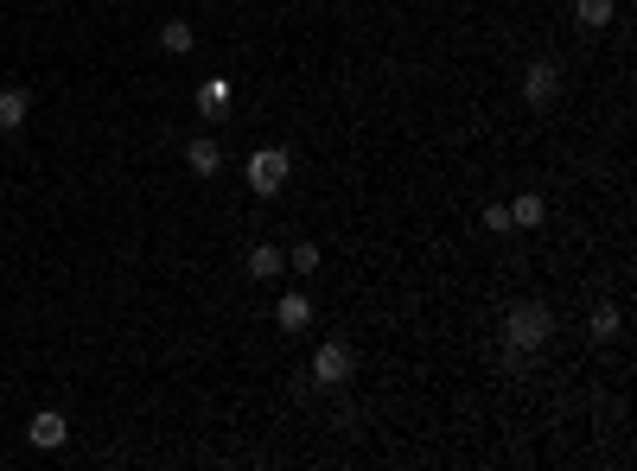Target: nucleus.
<instances>
[{
	"label": "nucleus",
	"instance_id": "f257e3e1",
	"mask_svg": "<svg viewBox=\"0 0 637 471\" xmlns=\"http://www.w3.org/2000/svg\"><path fill=\"white\" fill-rule=\"evenodd\" d=\"M497 331H504V363H510V370H523V357L542 351V344L555 338V312H548L542 300H516Z\"/></svg>",
	"mask_w": 637,
	"mask_h": 471
},
{
	"label": "nucleus",
	"instance_id": "f03ea898",
	"mask_svg": "<svg viewBox=\"0 0 637 471\" xmlns=\"http://www.w3.org/2000/svg\"><path fill=\"white\" fill-rule=\"evenodd\" d=\"M287 172H294V153H287V147L249 153V191H255V198H274V191L287 185Z\"/></svg>",
	"mask_w": 637,
	"mask_h": 471
},
{
	"label": "nucleus",
	"instance_id": "7ed1b4c3",
	"mask_svg": "<svg viewBox=\"0 0 637 471\" xmlns=\"http://www.w3.org/2000/svg\"><path fill=\"white\" fill-rule=\"evenodd\" d=\"M351 376H357L351 344H344V338H325L319 351H313V382H319V389H344Z\"/></svg>",
	"mask_w": 637,
	"mask_h": 471
},
{
	"label": "nucleus",
	"instance_id": "20e7f679",
	"mask_svg": "<svg viewBox=\"0 0 637 471\" xmlns=\"http://www.w3.org/2000/svg\"><path fill=\"white\" fill-rule=\"evenodd\" d=\"M26 440L39 446V452H58L64 440H71V421H64L58 408H39V414H32V421H26Z\"/></svg>",
	"mask_w": 637,
	"mask_h": 471
},
{
	"label": "nucleus",
	"instance_id": "39448f33",
	"mask_svg": "<svg viewBox=\"0 0 637 471\" xmlns=\"http://www.w3.org/2000/svg\"><path fill=\"white\" fill-rule=\"evenodd\" d=\"M561 96V71H555V64H529V71H523V102H529V109H548V102H555Z\"/></svg>",
	"mask_w": 637,
	"mask_h": 471
},
{
	"label": "nucleus",
	"instance_id": "423d86ee",
	"mask_svg": "<svg viewBox=\"0 0 637 471\" xmlns=\"http://www.w3.org/2000/svg\"><path fill=\"white\" fill-rule=\"evenodd\" d=\"M32 121V90L26 83H7V90H0V134H20Z\"/></svg>",
	"mask_w": 637,
	"mask_h": 471
},
{
	"label": "nucleus",
	"instance_id": "0eeeda50",
	"mask_svg": "<svg viewBox=\"0 0 637 471\" xmlns=\"http://www.w3.org/2000/svg\"><path fill=\"white\" fill-rule=\"evenodd\" d=\"M243 268H249V281H281V274H287V249H281V242H255Z\"/></svg>",
	"mask_w": 637,
	"mask_h": 471
},
{
	"label": "nucleus",
	"instance_id": "6e6552de",
	"mask_svg": "<svg viewBox=\"0 0 637 471\" xmlns=\"http://www.w3.org/2000/svg\"><path fill=\"white\" fill-rule=\"evenodd\" d=\"M185 166H192V179H217L223 147L211 141V134H192V141H185Z\"/></svg>",
	"mask_w": 637,
	"mask_h": 471
},
{
	"label": "nucleus",
	"instance_id": "1a4fd4ad",
	"mask_svg": "<svg viewBox=\"0 0 637 471\" xmlns=\"http://www.w3.org/2000/svg\"><path fill=\"white\" fill-rule=\"evenodd\" d=\"M274 319H281V331H306V325H313V300H306V293H281Z\"/></svg>",
	"mask_w": 637,
	"mask_h": 471
},
{
	"label": "nucleus",
	"instance_id": "9d476101",
	"mask_svg": "<svg viewBox=\"0 0 637 471\" xmlns=\"http://www.w3.org/2000/svg\"><path fill=\"white\" fill-rule=\"evenodd\" d=\"M542 217H548V204L536 198V191H523V198L510 204V230H542Z\"/></svg>",
	"mask_w": 637,
	"mask_h": 471
},
{
	"label": "nucleus",
	"instance_id": "9b49d317",
	"mask_svg": "<svg viewBox=\"0 0 637 471\" xmlns=\"http://www.w3.org/2000/svg\"><path fill=\"white\" fill-rule=\"evenodd\" d=\"M160 45L172 51V58H185V51L198 45V32H192V20H166V26H160Z\"/></svg>",
	"mask_w": 637,
	"mask_h": 471
},
{
	"label": "nucleus",
	"instance_id": "f8f14e48",
	"mask_svg": "<svg viewBox=\"0 0 637 471\" xmlns=\"http://www.w3.org/2000/svg\"><path fill=\"white\" fill-rule=\"evenodd\" d=\"M625 331V319H618V306H593V344H606Z\"/></svg>",
	"mask_w": 637,
	"mask_h": 471
},
{
	"label": "nucleus",
	"instance_id": "ddd939ff",
	"mask_svg": "<svg viewBox=\"0 0 637 471\" xmlns=\"http://www.w3.org/2000/svg\"><path fill=\"white\" fill-rule=\"evenodd\" d=\"M574 13H580V26H593V32H599V26H612V13H618V7H612V0H580Z\"/></svg>",
	"mask_w": 637,
	"mask_h": 471
},
{
	"label": "nucleus",
	"instance_id": "4468645a",
	"mask_svg": "<svg viewBox=\"0 0 637 471\" xmlns=\"http://www.w3.org/2000/svg\"><path fill=\"white\" fill-rule=\"evenodd\" d=\"M287 268H294V274H313V268H319V242H294V249H287Z\"/></svg>",
	"mask_w": 637,
	"mask_h": 471
},
{
	"label": "nucleus",
	"instance_id": "2eb2a0df",
	"mask_svg": "<svg viewBox=\"0 0 637 471\" xmlns=\"http://www.w3.org/2000/svg\"><path fill=\"white\" fill-rule=\"evenodd\" d=\"M485 230L491 236H510V204H485Z\"/></svg>",
	"mask_w": 637,
	"mask_h": 471
}]
</instances>
